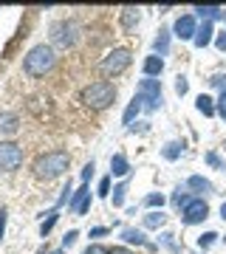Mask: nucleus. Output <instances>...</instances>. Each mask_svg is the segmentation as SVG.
Returning a JSON list of instances; mask_svg holds the SVG:
<instances>
[{"instance_id": "18", "label": "nucleus", "mask_w": 226, "mask_h": 254, "mask_svg": "<svg viewBox=\"0 0 226 254\" xmlns=\"http://www.w3.org/2000/svg\"><path fill=\"white\" fill-rule=\"evenodd\" d=\"M198 17H204V23H212L215 17H224V9H218V6H198Z\"/></svg>"}, {"instance_id": "39", "label": "nucleus", "mask_w": 226, "mask_h": 254, "mask_svg": "<svg viewBox=\"0 0 226 254\" xmlns=\"http://www.w3.org/2000/svg\"><path fill=\"white\" fill-rule=\"evenodd\" d=\"M102 235H108V229H105V226H96V229H90V237H102Z\"/></svg>"}, {"instance_id": "4", "label": "nucleus", "mask_w": 226, "mask_h": 254, "mask_svg": "<svg viewBox=\"0 0 226 254\" xmlns=\"http://www.w3.org/2000/svg\"><path fill=\"white\" fill-rule=\"evenodd\" d=\"M130 63H133L130 48H113V51H108V54L102 57L99 71L105 73V76H119V73H125L127 68H130Z\"/></svg>"}, {"instance_id": "10", "label": "nucleus", "mask_w": 226, "mask_h": 254, "mask_svg": "<svg viewBox=\"0 0 226 254\" xmlns=\"http://www.w3.org/2000/svg\"><path fill=\"white\" fill-rule=\"evenodd\" d=\"M172 31H175V37H181V40H195V34H198V28H195V17H192V14L178 17V20H175V26H172Z\"/></svg>"}, {"instance_id": "2", "label": "nucleus", "mask_w": 226, "mask_h": 254, "mask_svg": "<svg viewBox=\"0 0 226 254\" xmlns=\"http://www.w3.org/2000/svg\"><path fill=\"white\" fill-rule=\"evenodd\" d=\"M54 65H57V51L51 46H45V43L34 46L26 57H23V73H26V76H34V79L45 76Z\"/></svg>"}, {"instance_id": "16", "label": "nucleus", "mask_w": 226, "mask_h": 254, "mask_svg": "<svg viewBox=\"0 0 226 254\" xmlns=\"http://www.w3.org/2000/svg\"><path fill=\"white\" fill-rule=\"evenodd\" d=\"M187 187H190V190H195V192H204V195H209V192L215 190V187H212L207 178H201V175H192L190 181H187Z\"/></svg>"}, {"instance_id": "6", "label": "nucleus", "mask_w": 226, "mask_h": 254, "mask_svg": "<svg viewBox=\"0 0 226 254\" xmlns=\"http://www.w3.org/2000/svg\"><path fill=\"white\" fill-rule=\"evenodd\" d=\"M136 99L142 102V108L147 110H158L161 108V85L158 79H142L139 82V88H136Z\"/></svg>"}, {"instance_id": "25", "label": "nucleus", "mask_w": 226, "mask_h": 254, "mask_svg": "<svg viewBox=\"0 0 226 254\" xmlns=\"http://www.w3.org/2000/svg\"><path fill=\"white\" fill-rule=\"evenodd\" d=\"M125 192H127V184H119L113 190V206H122L125 203Z\"/></svg>"}, {"instance_id": "19", "label": "nucleus", "mask_w": 226, "mask_h": 254, "mask_svg": "<svg viewBox=\"0 0 226 254\" xmlns=\"http://www.w3.org/2000/svg\"><path fill=\"white\" fill-rule=\"evenodd\" d=\"M142 113V102L139 99H133L130 105H127V110H125V116H122V125H133V119Z\"/></svg>"}, {"instance_id": "23", "label": "nucleus", "mask_w": 226, "mask_h": 254, "mask_svg": "<svg viewBox=\"0 0 226 254\" xmlns=\"http://www.w3.org/2000/svg\"><path fill=\"white\" fill-rule=\"evenodd\" d=\"M181 150H184V144H181V141H170L161 153H164V158H167V161H175V158L181 155Z\"/></svg>"}, {"instance_id": "34", "label": "nucleus", "mask_w": 226, "mask_h": 254, "mask_svg": "<svg viewBox=\"0 0 226 254\" xmlns=\"http://www.w3.org/2000/svg\"><path fill=\"white\" fill-rule=\"evenodd\" d=\"M90 175H93V161L85 164V170H82V184H88V181H90Z\"/></svg>"}, {"instance_id": "5", "label": "nucleus", "mask_w": 226, "mask_h": 254, "mask_svg": "<svg viewBox=\"0 0 226 254\" xmlns=\"http://www.w3.org/2000/svg\"><path fill=\"white\" fill-rule=\"evenodd\" d=\"M79 40V26L74 20H57L51 26V48H71Z\"/></svg>"}, {"instance_id": "41", "label": "nucleus", "mask_w": 226, "mask_h": 254, "mask_svg": "<svg viewBox=\"0 0 226 254\" xmlns=\"http://www.w3.org/2000/svg\"><path fill=\"white\" fill-rule=\"evenodd\" d=\"M110 254H133V252H130V249H122V246H119V249H113Z\"/></svg>"}, {"instance_id": "3", "label": "nucleus", "mask_w": 226, "mask_h": 254, "mask_svg": "<svg viewBox=\"0 0 226 254\" xmlns=\"http://www.w3.org/2000/svg\"><path fill=\"white\" fill-rule=\"evenodd\" d=\"M79 102L90 110H105L116 102V85L108 79H99V82H90L85 85L79 93Z\"/></svg>"}, {"instance_id": "31", "label": "nucleus", "mask_w": 226, "mask_h": 254, "mask_svg": "<svg viewBox=\"0 0 226 254\" xmlns=\"http://www.w3.org/2000/svg\"><path fill=\"white\" fill-rule=\"evenodd\" d=\"M187 88H190V85H187V76H178V82H175V93H178V96H184V93H187Z\"/></svg>"}, {"instance_id": "43", "label": "nucleus", "mask_w": 226, "mask_h": 254, "mask_svg": "<svg viewBox=\"0 0 226 254\" xmlns=\"http://www.w3.org/2000/svg\"><path fill=\"white\" fill-rule=\"evenodd\" d=\"M48 254H63V249H57V252H48Z\"/></svg>"}, {"instance_id": "12", "label": "nucleus", "mask_w": 226, "mask_h": 254, "mask_svg": "<svg viewBox=\"0 0 226 254\" xmlns=\"http://www.w3.org/2000/svg\"><path fill=\"white\" fill-rule=\"evenodd\" d=\"M153 51H155V57H164L170 51V28L158 31V37H155V43H153Z\"/></svg>"}, {"instance_id": "1", "label": "nucleus", "mask_w": 226, "mask_h": 254, "mask_svg": "<svg viewBox=\"0 0 226 254\" xmlns=\"http://www.w3.org/2000/svg\"><path fill=\"white\" fill-rule=\"evenodd\" d=\"M68 167H71V155L65 150H51V153L40 155L31 170H34L37 181H54V178L68 173Z\"/></svg>"}, {"instance_id": "21", "label": "nucleus", "mask_w": 226, "mask_h": 254, "mask_svg": "<svg viewBox=\"0 0 226 254\" xmlns=\"http://www.w3.org/2000/svg\"><path fill=\"white\" fill-rule=\"evenodd\" d=\"M167 223V215L164 212H150V215H145V226L147 229H158Z\"/></svg>"}, {"instance_id": "36", "label": "nucleus", "mask_w": 226, "mask_h": 254, "mask_svg": "<svg viewBox=\"0 0 226 254\" xmlns=\"http://www.w3.org/2000/svg\"><path fill=\"white\" fill-rule=\"evenodd\" d=\"M209 82H212L215 88H221V91L226 93V76H212V79H209Z\"/></svg>"}, {"instance_id": "14", "label": "nucleus", "mask_w": 226, "mask_h": 254, "mask_svg": "<svg viewBox=\"0 0 226 254\" xmlns=\"http://www.w3.org/2000/svg\"><path fill=\"white\" fill-rule=\"evenodd\" d=\"M164 71V60H161V57H147V60H145V73H147V76H158V73H161Z\"/></svg>"}, {"instance_id": "27", "label": "nucleus", "mask_w": 226, "mask_h": 254, "mask_svg": "<svg viewBox=\"0 0 226 254\" xmlns=\"http://www.w3.org/2000/svg\"><path fill=\"white\" fill-rule=\"evenodd\" d=\"M145 203H147V206H158V209H161L164 206V195H155V192H153V195H147Z\"/></svg>"}, {"instance_id": "11", "label": "nucleus", "mask_w": 226, "mask_h": 254, "mask_svg": "<svg viewBox=\"0 0 226 254\" xmlns=\"http://www.w3.org/2000/svg\"><path fill=\"white\" fill-rule=\"evenodd\" d=\"M139 20H142V11L139 9H133V6H125V9H122V28H125L127 34L139 26Z\"/></svg>"}, {"instance_id": "22", "label": "nucleus", "mask_w": 226, "mask_h": 254, "mask_svg": "<svg viewBox=\"0 0 226 254\" xmlns=\"http://www.w3.org/2000/svg\"><path fill=\"white\" fill-rule=\"evenodd\" d=\"M0 130H3V133H17V116H14V113L0 116Z\"/></svg>"}, {"instance_id": "35", "label": "nucleus", "mask_w": 226, "mask_h": 254, "mask_svg": "<svg viewBox=\"0 0 226 254\" xmlns=\"http://www.w3.org/2000/svg\"><path fill=\"white\" fill-rule=\"evenodd\" d=\"M215 46H218V51H226V28L218 34V40H215Z\"/></svg>"}, {"instance_id": "15", "label": "nucleus", "mask_w": 226, "mask_h": 254, "mask_svg": "<svg viewBox=\"0 0 226 254\" xmlns=\"http://www.w3.org/2000/svg\"><path fill=\"white\" fill-rule=\"evenodd\" d=\"M209 43H212V23H204V26L198 28V34H195V46L207 48Z\"/></svg>"}, {"instance_id": "32", "label": "nucleus", "mask_w": 226, "mask_h": 254, "mask_svg": "<svg viewBox=\"0 0 226 254\" xmlns=\"http://www.w3.org/2000/svg\"><path fill=\"white\" fill-rule=\"evenodd\" d=\"M172 203H175V206H187V203H190V198H187V195H181V190H178L175 195H172Z\"/></svg>"}, {"instance_id": "26", "label": "nucleus", "mask_w": 226, "mask_h": 254, "mask_svg": "<svg viewBox=\"0 0 226 254\" xmlns=\"http://www.w3.org/2000/svg\"><path fill=\"white\" fill-rule=\"evenodd\" d=\"M215 240H218V235H215V232H207V235H201L198 246H201V249H209V246L215 243Z\"/></svg>"}, {"instance_id": "17", "label": "nucleus", "mask_w": 226, "mask_h": 254, "mask_svg": "<svg viewBox=\"0 0 226 254\" xmlns=\"http://www.w3.org/2000/svg\"><path fill=\"white\" fill-rule=\"evenodd\" d=\"M195 108H198L201 113H204V116H215V113H218L215 99H209V96H204V93L198 96V102H195Z\"/></svg>"}, {"instance_id": "37", "label": "nucleus", "mask_w": 226, "mask_h": 254, "mask_svg": "<svg viewBox=\"0 0 226 254\" xmlns=\"http://www.w3.org/2000/svg\"><path fill=\"white\" fill-rule=\"evenodd\" d=\"M207 164H209V167H224L221 158H218V153H207Z\"/></svg>"}, {"instance_id": "38", "label": "nucleus", "mask_w": 226, "mask_h": 254, "mask_svg": "<svg viewBox=\"0 0 226 254\" xmlns=\"http://www.w3.org/2000/svg\"><path fill=\"white\" fill-rule=\"evenodd\" d=\"M99 195H110V178H102L99 181Z\"/></svg>"}, {"instance_id": "28", "label": "nucleus", "mask_w": 226, "mask_h": 254, "mask_svg": "<svg viewBox=\"0 0 226 254\" xmlns=\"http://www.w3.org/2000/svg\"><path fill=\"white\" fill-rule=\"evenodd\" d=\"M76 237H79V232H76V229H71V232H68V235L63 237V249H68V246H74V243H76Z\"/></svg>"}, {"instance_id": "29", "label": "nucleus", "mask_w": 226, "mask_h": 254, "mask_svg": "<svg viewBox=\"0 0 226 254\" xmlns=\"http://www.w3.org/2000/svg\"><path fill=\"white\" fill-rule=\"evenodd\" d=\"M215 108H218V116L226 122V93H221V99L215 102Z\"/></svg>"}, {"instance_id": "13", "label": "nucleus", "mask_w": 226, "mask_h": 254, "mask_svg": "<svg viewBox=\"0 0 226 254\" xmlns=\"http://www.w3.org/2000/svg\"><path fill=\"white\" fill-rule=\"evenodd\" d=\"M127 173H130V164H127V158L122 153H116L113 158H110V175H119V178H122V175H127Z\"/></svg>"}, {"instance_id": "20", "label": "nucleus", "mask_w": 226, "mask_h": 254, "mask_svg": "<svg viewBox=\"0 0 226 254\" xmlns=\"http://www.w3.org/2000/svg\"><path fill=\"white\" fill-rule=\"evenodd\" d=\"M122 240H127V243H136V246H150L139 229H125V232H122Z\"/></svg>"}, {"instance_id": "8", "label": "nucleus", "mask_w": 226, "mask_h": 254, "mask_svg": "<svg viewBox=\"0 0 226 254\" xmlns=\"http://www.w3.org/2000/svg\"><path fill=\"white\" fill-rule=\"evenodd\" d=\"M209 218V206H207V200H190L187 206H184V212H181V220L187 223V226H195V223H204V220Z\"/></svg>"}, {"instance_id": "30", "label": "nucleus", "mask_w": 226, "mask_h": 254, "mask_svg": "<svg viewBox=\"0 0 226 254\" xmlns=\"http://www.w3.org/2000/svg\"><path fill=\"white\" fill-rule=\"evenodd\" d=\"M82 254H110L108 249H105V246H99V243H93V246H88V249H85V252Z\"/></svg>"}, {"instance_id": "40", "label": "nucleus", "mask_w": 226, "mask_h": 254, "mask_svg": "<svg viewBox=\"0 0 226 254\" xmlns=\"http://www.w3.org/2000/svg\"><path fill=\"white\" fill-rule=\"evenodd\" d=\"M164 243L170 246L172 252H178V243H175V240H172V235H164Z\"/></svg>"}, {"instance_id": "42", "label": "nucleus", "mask_w": 226, "mask_h": 254, "mask_svg": "<svg viewBox=\"0 0 226 254\" xmlns=\"http://www.w3.org/2000/svg\"><path fill=\"white\" fill-rule=\"evenodd\" d=\"M221 218L226 220V203H224V206H221Z\"/></svg>"}, {"instance_id": "33", "label": "nucleus", "mask_w": 226, "mask_h": 254, "mask_svg": "<svg viewBox=\"0 0 226 254\" xmlns=\"http://www.w3.org/2000/svg\"><path fill=\"white\" fill-rule=\"evenodd\" d=\"M6 218H9V212L0 209V240H3V235H6Z\"/></svg>"}, {"instance_id": "9", "label": "nucleus", "mask_w": 226, "mask_h": 254, "mask_svg": "<svg viewBox=\"0 0 226 254\" xmlns=\"http://www.w3.org/2000/svg\"><path fill=\"white\" fill-rule=\"evenodd\" d=\"M88 203H90V190H88V184H82L79 190L71 195L68 209H71V212H76V215H85V212H88Z\"/></svg>"}, {"instance_id": "24", "label": "nucleus", "mask_w": 226, "mask_h": 254, "mask_svg": "<svg viewBox=\"0 0 226 254\" xmlns=\"http://www.w3.org/2000/svg\"><path fill=\"white\" fill-rule=\"evenodd\" d=\"M45 215H48V218L43 220V226H40V235H48V232H51V229H54V223H57V218H60V215H57V209H51V212H45Z\"/></svg>"}, {"instance_id": "7", "label": "nucleus", "mask_w": 226, "mask_h": 254, "mask_svg": "<svg viewBox=\"0 0 226 254\" xmlns=\"http://www.w3.org/2000/svg\"><path fill=\"white\" fill-rule=\"evenodd\" d=\"M23 164V147L14 141H0V173H14Z\"/></svg>"}]
</instances>
